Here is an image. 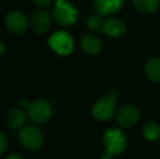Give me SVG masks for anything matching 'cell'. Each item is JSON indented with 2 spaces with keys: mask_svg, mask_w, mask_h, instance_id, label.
Masks as SVG:
<instances>
[{
  "mask_svg": "<svg viewBox=\"0 0 160 159\" xmlns=\"http://www.w3.org/2000/svg\"><path fill=\"white\" fill-rule=\"evenodd\" d=\"M118 97V92L112 91L108 96L97 100L92 109L94 118L101 122L111 119L116 115V102Z\"/></svg>",
  "mask_w": 160,
  "mask_h": 159,
  "instance_id": "cell-4",
  "label": "cell"
},
{
  "mask_svg": "<svg viewBox=\"0 0 160 159\" xmlns=\"http://www.w3.org/2000/svg\"><path fill=\"white\" fill-rule=\"evenodd\" d=\"M28 21L21 11H11L6 17V26L13 34H22L28 28Z\"/></svg>",
  "mask_w": 160,
  "mask_h": 159,
  "instance_id": "cell-9",
  "label": "cell"
},
{
  "mask_svg": "<svg viewBox=\"0 0 160 159\" xmlns=\"http://www.w3.org/2000/svg\"><path fill=\"white\" fill-rule=\"evenodd\" d=\"M20 105L25 108L28 119L36 124L47 122L52 115V106L46 99H37L31 102L22 99Z\"/></svg>",
  "mask_w": 160,
  "mask_h": 159,
  "instance_id": "cell-1",
  "label": "cell"
},
{
  "mask_svg": "<svg viewBox=\"0 0 160 159\" xmlns=\"http://www.w3.org/2000/svg\"><path fill=\"white\" fill-rule=\"evenodd\" d=\"M145 74L152 82H160V58H152L146 63Z\"/></svg>",
  "mask_w": 160,
  "mask_h": 159,
  "instance_id": "cell-14",
  "label": "cell"
},
{
  "mask_svg": "<svg viewBox=\"0 0 160 159\" xmlns=\"http://www.w3.org/2000/svg\"><path fill=\"white\" fill-rule=\"evenodd\" d=\"M4 51H6V46H4V44L2 42V40H0V57L3 55Z\"/></svg>",
  "mask_w": 160,
  "mask_h": 159,
  "instance_id": "cell-20",
  "label": "cell"
},
{
  "mask_svg": "<svg viewBox=\"0 0 160 159\" xmlns=\"http://www.w3.org/2000/svg\"><path fill=\"white\" fill-rule=\"evenodd\" d=\"M7 123L11 129H20L26 122V113L22 109L15 108L8 112L6 117Z\"/></svg>",
  "mask_w": 160,
  "mask_h": 159,
  "instance_id": "cell-13",
  "label": "cell"
},
{
  "mask_svg": "<svg viewBox=\"0 0 160 159\" xmlns=\"http://www.w3.org/2000/svg\"><path fill=\"white\" fill-rule=\"evenodd\" d=\"M94 9L100 17H110L122 8L124 0H94Z\"/></svg>",
  "mask_w": 160,
  "mask_h": 159,
  "instance_id": "cell-10",
  "label": "cell"
},
{
  "mask_svg": "<svg viewBox=\"0 0 160 159\" xmlns=\"http://www.w3.org/2000/svg\"><path fill=\"white\" fill-rule=\"evenodd\" d=\"M49 46L60 56H69L74 49V40L69 33L64 31L55 32L48 40Z\"/></svg>",
  "mask_w": 160,
  "mask_h": 159,
  "instance_id": "cell-5",
  "label": "cell"
},
{
  "mask_svg": "<svg viewBox=\"0 0 160 159\" xmlns=\"http://www.w3.org/2000/svg\"><path fill=\"white\" fill-rule=\"evenodd\" d=\"M102 144L105 147L106 155L117 156L125 151L128 146L127 135L117 127H110L103 133Z\"/></svg>",
  "mask_w": 160,
  "mask_h": 159,
  "instance_id": "cell-2",
  "label": "cell"
},
{
  "mask_svg": "<svg viewBox=\"0 0 160 159\" xmlns=\"http://www.w3.org/2000/svg\"><path fill=\"white\" fill-rule=\"evenodd\" d=\"M142 133L146 140L152 142L157 141L160 138V125L156 122H147L143 125Z\"/></svg>",
  "mask_w": 160,
  "mask_h": 159,
  "instance_id": "cell-16",
  "label": "cell"
},
{
  "mask_svg": "<svg viewBox=\"0 0 160 159\" xmlns=\"http://www.w3.org/2000/svg\"><path fill=\"white\" fill-rule=\"evenodd\" d=\"M132 3L139 12L152 13L158 9L160 0H132Z\"/></svg>",
  "mask_w": 160,
  "mask_h": 159,
  "instance_id": "cell-15",
  "label": "cell"
},
{
  "mask_svg": "<svg viewBox=\"0 0 160 159\" xmlns=\"http://www.w3.org/2000/svg\"><path fill=\"white\" fill-rule=\"evenodd\" d=\"M101 32L109 37H121L125 33V24L118 17H107L102 20Z\"/></svg>",
  "mask_w": 160,
  "mask_h": 159,
  "instance_id": "cell-11",
  "label": "cell"
},
{
  "mask_svg": "<svg viewBox=\"0 0 160 159\" xmlns=\"http://www.w3.org/2000/svg\"><path fill=\"white\" fill-rule=\"evenodd\" d=\"M6 159H23V158L20 155H18V154H11V155H9Z\"/></svg>",
  "mask_w": 160,
  "mask_h": 159,
  "instance_id": "cell-21",
  "label": "cell"
},
{
  "mask_svg": "<svg viewBox=\"0 0 160 159\" xmlns=\"http://www.w3.org/2000/svg\"><path fill=\"white\" fill-rule=\"evenodd\" d=\"M52 17L59 25L71 26L78 19V11L74 4L65 0H56L52 8Z\"/></svg>",
  "mask_w": 160,
  "mask_h": 159,
  "instance_id": "cell-3",
  "label": "cell"
},
{
  "mask_svg": "<svg viewBox=\"0 0 160 159\" xmlns=\"http://www.w3.org/2000/svg\"><path fill=\"white\" fill-rule=\"evenodd\" d=\"M33 1L35 2L38 7H42V8H45V7L50 6L51 2H52V0H33Z\"/></svg>",
  "mask_w": 160,
  "mask_h": 159,
  "instance_id": "cell-19",
  "label": "cell"
},
{
  "mask_svg": "<svg viewBox=\"0 0 160 159\" xmlns=\"http://www.w3.org/2000/svg\"><path fill=\"white\" fill-rule=\"evenodd\" d=\"M117 122L122 127H132L138 122L139 111L133 105H124L117 112Z\"/></svg>",
  "mask_w": 160,
  "mask_h": 159,
  "instance_id": "cell-8",
  "label": "cell"
},
{
  "mask_svg": "<svg viewBox=\"0 0 160 159\" xmlns=\"http://www.w3.org/2000/svg\"><path fill=\"white\" fill-rule=\"evenodd\" d=\"M101 23H102L101 17L97 13L94 15H91L87 19V26L94 32H101Z\"/></svg>",
  "mask_w": 160,
  "mask_h": 159,
  "instance_id": "cell-17",
  "label": "cell"
},
{
  "mask_svg": "<svg viewBox=\"0 0 160 159\" xmlns=\"http://www.w3.org/2000/svg\"><path fill=\"white\" fill-rule=\"evenodd\" d=\"M30 25L33 32L37 35H42L50 30L51 26V17L50 14L44 9H38L34 11L31 15Z\"/></svg>",
  "mask_w": 160,
  "mask_h": 159,
  "instance_id": "cell-7",
  "label": "cell"
},
{
  "mask_svg": "<svg viewBox=\"0 0 160 159\" xmlns=\"http://www.w3.org/2000/svg\"><path fill=\"white\" fill-rule=\"evenodd\" d=\"M7 146H8L7 137H6V135L0 131V155L4 153V151L7 149Z\"/></svg>",
  "mask_w": 160,
  "mask_h": 159,
  "instance_id": "cell-18",
  "label": "cell"
},
{
  "mask_svg": "<svg viewBox=\"0 0 160 159\" xmlns=\"http://www.w3.org/2000/svg\"><path fill=\"white\" fill-rule=\"evenodd\" d=\"M20 142L28 151H38L44 144V136L40 130L34 125H28L20 132Z\"/></svg>",
  "mask_w": 160,
  "mask_h": 159,
  "instance_id": "cell-6",
  "label": "cell"
},
{
  "mask_svg": "<svg viewBox=\"0 0 160 159\" xmlns=\"http://www.w3.org/2000/svg\"><path fill=\"white\" fill-rule=\"evenodd\" d=\"M81 47L87 55H98L101 50V42L98 37L94 35H84L81 38Z\"/></svg>",
  "mask_w": 160,
  "mask_h": 159,
  "instance_id": "cell-12",
  "label": "cell"
}]
</instances>
